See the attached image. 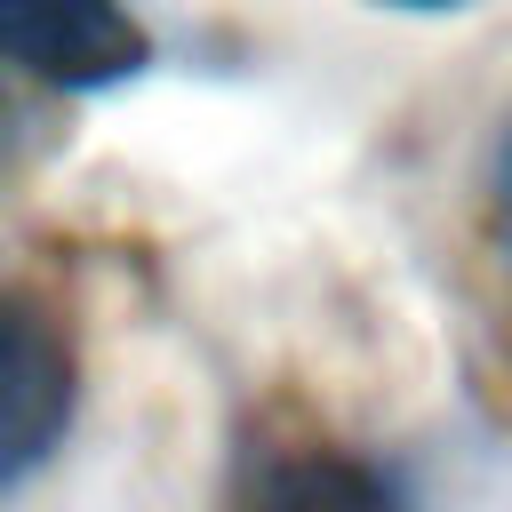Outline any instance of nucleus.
Returning a JSON list of instances; mask_svg holds the SVG:
<instances>
[{"instance_id":"obj_1","label":"nucleus","mask_w":512,"mask_h":512,"mask_svg":"<svg viewBox=\"0 0 512 512\" xmlns=\"http://www.w3.org/2000/svg\"><path fill=\"white\" fill-rule=\"evenodd\" d=\"M72 408H80L72 328L40 296L0 288V488H24L64 448Z\"/></svg>"},{"instance_id":"obj_2","label":"nucleus","mask_w":512,"mask_h":512,"mask_svg":"<svg viewBox=\"0 0 512 512\" xmlns=\"http://www.w3.org/2000/svg\"><path fill=\"white\" fill-rule=\"evenodd\" d=\"M0 56L48 88L96 96L136 80L152 64V40L128 0H0Z\"/></svg>"},{"instance_id":"obj_3","label":"nucleus","mask_w":512,"mask_h":512,"mask_svg":"<svg viewBox=\"0 0 512 512\" xmlns=\"http://www.w3.org/2000/svg\"><path fill=\"white\" fill-rule=\"evenodd\" d=\"M256 496H288V504H312V496H328V504H384L392 488L376 472H360V464H296V472L256 480Z\"/></svg>"},{"instance_id":"obj_4","label":"nucleus","mask_w":512,"mask_h":512,"mask_svg":"<svg viewBox=\"0 0 512 512\" xmlns=\"http://www.w3.org/2000/svg\"><path fill=\"white\" fill-rule=\"evenodd\" d=\"M488 224H496V256L512 272V128L496 144V168H488Z\"/></svg>"},{"instance_id":"obj_5","label":"nucleus","mask_w":512,"mask_h":512,"mask_svg":"<svg viewBox=\"0 0 512 512\" xmlns=\"http://www.w3.org/2000/svg\"><path fill=\"white\" fill-rule=\"evenodd\" d=\"M392 8H448V0H392Z\"/></svg>"}]
</instances>
